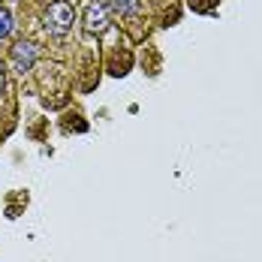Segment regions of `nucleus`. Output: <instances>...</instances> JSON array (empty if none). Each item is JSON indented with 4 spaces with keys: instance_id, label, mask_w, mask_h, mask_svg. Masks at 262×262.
Masks as SVG:
<instances>
[{
    "instance_id": "20e7f679",
    "label": "nucleus",
    "mask_w": 262,
    "mask_h": 262,
    "mask_svg": "<svg viewBox=\"0 0 262 262\" xmlns=\"http://www.w3.org/2000/svg\"><path fill=\"white\" fill-rule=\"evenodd\" d=\"M108 6H112L115 15H124V18H127V15H133V12L139 9V0H112Z\"/></svg>"
},
{
    "instance_id": "39448f33",
    "label": "nucleus",
    "mask_w": 262,
    "mask_h": 262,
    "mask_svg": "<svg viewBox=\"0 0 262 262\" xmlns=\"http://www.w3.org/2000/svg\"><path fill=\"white\" fill-rule=\"evenodd\" d=\"M9 30H12V12L6 6H0V39H6Z\"/></svg>"
},
{
    "instance_id": "f03ea898",
    "label": "nucleus",
    "mask_w": 262,
    "mask_h": 262,
    "mask_svg": "<svg viewBox=\"0 0 262 262\" xmlns=\"http://www.w3.org/2000/svg\"><path fill=\"white\" fill-rule=\"evenodd\" d=\"M108 27V6L103 0H91L84 9V30L88 33H103Z\"/></svg>"
},
{
    "instance_id": "7ed1b4c3",
    "label": "nucleus",
    "mask_w": 262,
    "mask_h": 262,
    "mask_svg": "<svg viewBox=\"0 0 262 262\" xmlns=\"http://www.w3.org/2000/svg\"><path fill=\"white\" fill-rule=\"evenodd\" d=\"M36 57H39V46L36 42H15L12 46V63H15V70H30L33 63H36Z\"/></svg>"
},
{
    "instance_id": "f257e3e1",
    "label": "nucleus",
    "mask_w": 262,
    "mask_h": 262,
    "mask_svg": "<svg viewBox=\"0 0 262 262\" xmlns=\"http://www.w3.org/2000/svg\"><path fill=\"white\" fill-rule=\"evenodd\" d=\"M73 21H76V12H73V6H70L67 0H54V3L46 6V12H42V25H46V30L54 33V36L67 33V30L73 27Z\"/></svg>"
},
{
    "instance_id": "423d86ee",
    "label": "nucleus",
    "mask_w": 262,
    "mask_h": 262,
    "mask_svg": "<svg viewBox=\"0 0 262 262\" xmlns=\"http://www.w3.org/2000/svg\"><path fill=\"white\" fill-rule=\"evenodd\" d=\"M3 84H6V67H3V60H0V94H3Z\"/></svg>"
}]
</instances>
